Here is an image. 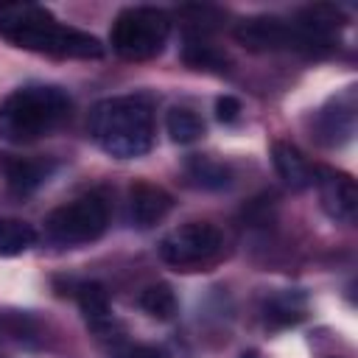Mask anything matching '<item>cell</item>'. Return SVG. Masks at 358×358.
Returning a JSON list of instances; mask_svg holds the SVG:
<instances>
[{
    "instance_id": "obj_1",
    "label": "cell",
    "mask_w": 358,
    "mask_h": 358,
    "mask_svg": "<svg viewBox=\"0 0 358 358\" xmlns=\"http://www.w3.org/2000/svg\"><path fill=\"white\" fill-rule=\"evenodd\" d=\"M0 36L11 45L59 59H101L98 36L78 31L36 3H0Z\"/></svg>"
},
{
    "instance_id": "obj_2",
    "label": "cell",
    "mask_w": 358,
    "mask_h": 358,
    "mask_svg": "<svg viewBox=\"0 0 358 358\" xmlns=\"http://www.w3.org/2000/svg\"><path fill=\"white\" fill-rule=\"evenodd\" d=\"M90 134L115 159H137L154 145V112L143 95L103 98L90 112Z\"/></svg>"
},
{
    "instance_id": "obj_3",
    "label": "cell",
    "mask_w": 358,
    "mask_h": 358,
    "mask_svg": "<svg viewBox=\"0 0 358 358\" xmlns=\"http://www.w3.org/2000/svg\"><path fill=\"white\" fill-rule=\"evenodd\" d=\"M70 95L53 84H25L0 101V140L25 145L48 137L70 115Z\"/></svg>"
},
{
    "instance_id": "obj_4",
    "label": "cell",
    "mask_w": 358,
    "mask_h": 358,
    "mask_svg": "<svg viewBox=\"0 0 358 358\" xmlns=\"http://www.w3.org/2000/svg\"><path fill=\"white\" fill-rule=\"evenodd\" d=\"M171 36V17L157 6H129L123 8L109 31L112 50L126 62L157 59Z\"/></svg>"
},
{
    "instance_id": "obj_5",
    "label": "cell",
    "mask_w": 358,
    "mask_h": 358,
    "mask_svg": "<svg viewBox=\"0 0 358 358\" xmlns=\"http://www.w3.org/2000/svg\"><path fill=\"white\" fill-rule=\"evenodd\" d=\"M109 227V204L101 193H87L59 204L45 218V232L59 246H81L98 241Z\"/></svg>"
},
{
    "instance_id": "obj_6",
    "label": "cell",
    "mask_w": 358,
    "mask_h": 358,
    "mask_svg": "<svg viewBox=\"0 0 358 358\" xmlns=\"http://www.w3.org/2000/svg\"><path fill=\"white\" fill-rule=\"evenodd\" d=\"M224 249V235L210 221H187L176 229H171L159 241V257L176 271H196L210 263Z\"/></svg>"
},
{
    "instance_id": "obj_7",
    "label": "cell",
    "mask_w": 358,
    "mask_h": 358,
    "mask_svg": "<svg viewBox=\"0 0 358 358\" xmlns=\"http://www.w3.org/2000/svg\"><path fill=\"white\" fill-rule=\"evenodd\" d=\"M313 185L319 187V199H322V210L338 221V224H352L355 213H358V187L355 179L344 171H333V168H316V179Z\"/></svg>"
},
{
    "instance_id": "obj_8",
    "label": "cell",
    "mask_w": 358,
    "mask_h": 358,
    "mask_svg": "<svg viewBox=\"0 0 358 358\" xmlns=\"http://www.w3.org/2000/svg\"><path fill=\"white\" fill-rule=\"evenodd\" d=\"M173 207V199L165 187L151 185V182H137L129 187L126 196V218L137 229H151L159 224Z\"/></svg>"
},
{
    "instance_id": "obj_9",
    "label": "cell",
    "mask_w": 358,
    "mask_h": 358,
    "mask_svg": "<svg viewBox=\"0 0 358 358\" xmlns=\"http://www.w3.org/2000/svg\"><path fill=\"white\" fill-rule=\"evenodd\" d=\"M316 140L322 145H341L355 131V98L352 92H344L333 98L319 115H316Z\"/></svg>"
},
{
    "instance_id": "obj_10",
    "label": "cell",
    "mask_w": 358,
    "mask_h": 358,
    "mask_svg": "<svg viewBox=\"0 0 358 358\" xmlns=\"http://www.w3.org/2000/svg\"><path fill=\"white\" fill-rule=\"evenodd\" d=\"M271 162H274L277 176L291 190H308V187H313L316 165H310L308 157L296 145H291L285 140H274L271 143Z\"/></svg>"
},
{
    "instance_id": "obj_11",
    "label": "cell",
    "mask_w": 358,
    "mask_h": 358,
    "mask_svg": "<svg viewBox=\"0 0 358 358\" xmlns=\"http://www.w3.org/2000/svg\"><path fill=\"white\" fill-rule=\"evenodd\" d=\"M53 162L50 159H31V157H11L6 159V182L11 187V193L17 196H31L34 190H39L48 176L53 173Z\"/></svg>"
},
{
    "instance_id": "obj_12",
    "label": "cell",
    "mask_w": 358,
    "mask_h": 358,
    "mask_svg": "<svg viewBox=\"0 0 358 358\" xmlns=\"http://www.w3.org/2000/svg\"><path fill=\"white\" fill-rule=\"evenodd\" d=\"M76 299H78V308H81L87 324L98 336H109L115 316H112V302H109L106 288L101 282H81L76 288Z\"/></svg>"
},
{
    "instance_id": "obj_13",
    "label": "cell",
    "mask_w": 358,
    "mask_h": 358,
    "mask_svg": "<svg viewBox=\"0 0 358 358\" xmlns=\"http://www.w3.org/2000/svg\"><path fill=\"white\" fill-rule=\"evenodd\" d=\"M182 62L193 70H213V73H224L227 70V56L224 50H218L207 31L199 28H187L185 39H182Z\"/></svg>"
},
{
    "instance_id": "obj_14",
    "label": "cell",
    "mask_w": 358,
    "mask_h": 358,
    "mask_svg": "<svg viewBox=\"0 0 358 358\" xmlns=\"http://www.w3.org/2000/svg\"><path fill=\"white\" fill-rule=\"evenodd\" d=\"M187 171V179L201 187V190H224L232 185V171L229 165H224L221 159L215 157H207V154H193L185 165Z\"/></svg>"
},
{
    "instance_id": "obj_15",
    "label": "cell",
    "mask_w": 358,
    "mask_h": 358,
    "mask_svg": "<svg viewBox=\"0 0 358 358\" xmlns=\"http://www.w3.org/2000/svg\"><path fill=\"white\" fill-rule=\"evenodd\" d=\"M165 129H168L171 140L179 145H190L204 137V120L190 106H171L165 115Z\"/></svg>"
},
{
    "instance_id": "obj_16",
    "label": "cell",
    "mask_w": 358,
    "mask_h": 358,
    "mask_svg": "<svg viewBox=\"0 0 358 358\" xmlns=\"http://www.w3.org/2000/svg\"><path fill=\"white\" fill-rule=\"evenodd\" d=\"M36 243V229L22 218H0V257H17Z\"/></svg>"
},
{
    "instance_id": "obj_17",
    "label": "cell",
    "mask_w": 358,
    "mask_h": 358,
    "mask_svg": "<svg viewBox=\"0 0 358 358\" xmlns=\"http://www.w3.org/2000/svg\"><path fill=\"white\" fill-rule=\"evenodd\" d=\"M137 305L143 308V313H148L151 319H159V322H168L173 319L179 302H176V294L171 285L165 282H154V285H145L137 296Z\"/></svg>"
},
{
    "instance_id": "obj_18",
    "label": "cell",
    "mask_w": 358,
    "mask_h": 358,
    "mask_svg": "<svg viewBox=\"0 0 358 358\" xmlns=\"http://www.w3.org/2000/svg\"><path fill=\"white\" fill-rule=\"evenodd\" d=\"M302 316H305V296L296 291L277 294L266 305V322H271V324H294Z\"/></svg>"
},
{
    "instance_id": "obj_19",
    "label": "cell",
    "mask_w": 358,
    "mask_h": 358,
    "mask_svg": "<svg viewBox=\"0 0 358 358\" xmlns=\"http://www.w3.org/2000/svg\"><path fill=\"white\" fill-rule=\"evenodd\" d=\"M0 333L14 338L17 344H36L39 341V324L20 310H6L0 313Z\"/></svg>"
},
{
    "instance_id": "obj_20",
    "label": "cell",
    "mask_w": 358,
    "mask_h": 358,
    "mask_svg": "<svg viewBox=\"0 0 358 358\" xmlns=\"http://www.w3.org/2000/svg\"><path fill=\"white\" fill-rule=\"evenodd\" d=\"M238 115H241V101H238V98L221 95V98L215 101V117H218L221 123H235Z\"/></svg>"
},
{
    "instance_id": "obj_21",
    "label": "cell",
    "mask_w": 358,
    "mask_h": 358,
    "mask_svg": "<svg viewBox=\"0 0 358 358\" xmlns=\"http://www.w3.org/2000/svg\"><path fill=\"white\" fill-rule=\"evenodd\" d=\"M115 358H168V352L162 347H154V344H137V347L120 350Z\"/></svg>"
}]
</instances>
